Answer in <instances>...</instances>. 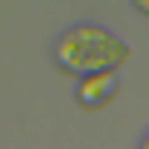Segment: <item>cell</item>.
Masks as SVG:
<instances>
[{"label":"cell","mask_w":149,"mask_h":149,"mask_svg":"<svg viewBox=\"0 0 149 149\" xmlns=\"http://www.w3.org/2000/svg\"><path fill=\"white\" fill-rule=\"evenodd\" d=\"M129 50H124V40H114L109 30H100V25H80V30H65L60 40H55V60L65 65V70H74V74H90V70H109V65H119Z\"/></svg>","instance_id":"1"},{"label":"cell","mask_w":149,"mask_h":149,"mask_svg":"<svg viewBox=\"0 0 149 149\" xmlns=\"http://www.w3.org/2000/svg\"><path fill=\"white\" fill-rule=\"evenodd\" d=\"M114 90V65L109 70H90L85 74V85H80V100L85 104H104V95Z\"/></svg>","instance_id":"2"},{"label":"cell","mask_w":149,"mask_h":149,"mask_svg":"<svg viewBox=\"0 0 149 149\" xmlns=\"http://www.w3.org/2000/svg\"><path fill=\"white\" fill-rule=\"evenodd\" d=\"M134 5H139V10H144V15H149V0H134Z\"/></svg>","instance_id":"3"},{"label":"cell","mask_w":149,"mask_h":149,"mask_svg":"<svg viewBox=\"0 0 149 149\" xmlns=\"http://www.w3.org/2000/svg\"><path fill=\"white\" fill-rule=\"evenodd\" d=\"M139 144H144V149H149V134H144V139H139Z\"/></svg>","instance_id":"4"}]
</instances>
